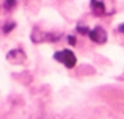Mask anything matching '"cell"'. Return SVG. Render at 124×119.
Here are the masks:
<instances>
[{
	"instance_id": "cell-3",
	"label": "cell",
	"mask_w": 124,
	"mask_h": 119,
	"mask_svg": "<svg viewBox=\"0 0 124 119\" xmlns=\"http://www.w3.org/2000/svg\"><path fill=\"white\" fill-rule=\"evenodd\" d=\"M6 58H8V61H11V63H14V64H21V63L25 61L27 55H25V52L22 49H13L11 52L6 53Z\"/></svg>"
},
{
	"instance_id": "cell-5",
	"label": "cell",
	"mask_w": 124,
	"mask_h": 119,
	"mask_svg": "<svg viewBox=\"0 0 124 119\" xmlns=\"http://www.w3.org/2000/svg\"><path fill=\"white\" fill-rule=\"evenodd\" d=\"M31 41H33L35 44L49 42V33L42 31L41 28H33V31H31Z\"/></svg>"
},
{
	"instance_id": "cell-10",
	"label": "cell",
	"mask_w": 124,
	"mask_h": 119,
	"mask_svg": "<svg viewBox=\"0 0 124 119\" xmlns=\"http://www.w3.org/2000/svg\"><path fill=\"white\" fill-rule=\"evenodd\" d=\"M118 31H119V33H124V24H121L118 27Z\"/></svg>"
},
{
	"instance_id": "cell-4",
	"label": "cell",
	"mask_w": 124,
	"mask_h": 119,
	"mask_svg": "<svg viewBox=\"0 0 124 119\" xmlns=\"http://www.w3.org/2000/svg\"><path fill=\"white\" fill-rule=\"evenodd\" d=\"M90 8H91V11H93L94 16H105V14H108V11L105 9V3L99 2V0L90 2Z\"/></svg>"
},
{
	"instance_id": "cell-2",
	"label": "cell",
	"mask_w": 124,
	"mask_h": 119,
	"mask_svg": "<svg viewBox=\"0 0 124 119\" xmlns=\"http://www.w3.org/2000/svg\"><path fill=\"white\" fill-rule=\"evenodd\" d=\"M88 38H90L94 44H105L107 42V31H105L104 27L97 25V27L91 28V33H90Z\"/></svg>"
},
{
	"instance_id": "cell-1",
	"label": "cell",
	"mask_w": 124,
	"mask_h": 119,
	"mask_svg": "<svg viewBox=\"0 0 124 119\" xmlns=\"http://www.w3.org/2000/svg\"><path fill=\"white\" fill-rule=\"evenodd\" d=\"M54 58L57 60L58 63H61L64 67H68V69H74L76 64H77V56H76V53H74L71 49L57 50V52L54 53Z\"/></svg>"
},
{
	"instance_id": "cell-9",
	"label": "cell",
	"mask_w": 124,
	"mask_h": 119,
	"mask_svg": "<svg viewBox=\"0 0 124 119\" xmlns=\"http://www.w3.org/2000/svg\"><path fill=\"white\" fill-rule=\"evenodd\" d=\"M66 39H68V42H69V46H77V38L74 36V35H68Z\"/></svg>"
},
{
	"instance_id": "cell-6",
	"label": "cell",
	"mask_w": 124,
	"mask_h": 119,
	"mask_svg": "<svg viewBox=\"0 0 124 119\" xmlns=\"http://www.w3.org/2000/svg\"><path fill=\"white\" fill-rule=\"evenodd\" d=\"M16 5H17V2H16V0H5V2L2 3V6L3 8H5V11H13V9L16 8Z\"/></svg>"
},
{
	"instance_id": "cell-7",
	"label": "cell",
	"mask_w": 124,
	"mask_h": 119,
	"mask_svg": "<svg viewBox=\"0 0 124 119\" xmlns=\"http://www.w3.org/2000/svg\"><path fill=\"white\" fill-rule=\"evenodd\" d=\"M14 28H16V22H11V21H9V22H5V24L2 25V31L5 35H8L9 31L14 30Z\"/></svg>"
},
{
	"instance_id": "cell-8",
	"label": "cell",
	"mask_w": 124,
	"mask_h": 119,
	"mask_svg": "<svg viewBox=\"0 0 124 119\" xmlns=\"http://www.w3.org/2000/svg\"><path fill=\"white\" fill-rule=\"evenodd\" d=\"M76 31H77V33H80V35H85V36H90L91 28H88V27H85V25L79 24V25L76 27Z\"/></svg>"
}]
</instances>
